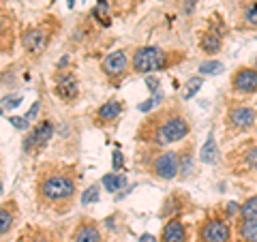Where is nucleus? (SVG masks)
<instances>
[{
    "label": "nucleus",
    "instance_id": "obj_5",
    "mask_svg": "<svg viewBox=\"0 0 257 242\" xmlns=\"http://www.w3.org/2000/svg\"><path fill=\"white\" fill-rule=\"evenodd\" d=\"M178 169H180V161H178L176 152H161V155H157L155 161H152V172L163 180L176 178Z\"/></svg>",
    "mask_w": 257,
    "mask_h": 242
},
{
    "label": "nucleus",
    "instance_id": "obj_13",
    "mask_svg": "<svg viewBox=\"0 0 257 242\" xmlns=\"http://www.w3.org/2000/svg\"><path fill=\"white\" fill-rule=\"evenodd\" d=\"M163 242H184V225L180 219H174L165 225L163 233H161Z\"/></svg>",
    "mask_w": 257,
    "mask_h": 242
},
{
    "label": "nucleus",
    "instance_id": "obj_2",
    "mask_svg": "<svg viewBox=\"0 0 257 242\" xmlns=\"http://www.w3.org/2000/svg\"><path fill=\"white\" fill-rule=\"evenodd\" d=\"M75 195V180L69 174L52 172L39 180V199L45 204H67Z\"/></svg>",
    "mask_w": 257,
    "mask_h": 242
},
{
    "label": "nucleus",
    "instance_id": "obj_15",
    "mask_svg": "<svg viewBox=\"0 0 257 242\" xmlns=\"http://www.w3.org/2000/svg\"><path fill=\"white\" fill-rule=\"evenodd\" d=\"M240 242H257V219H242L238 223Z\"/></svg>",
    "mask_w": 257,
    "mask_h": 242
},
{
    "label": "nucleus",
    "instance_id": "obj_14",
    "mask_svg": "<svg viewBox=\"0 0 257 242\" xmlns=\"http://www.w3.org/2000/svg\"><path fill=\"white\" fill-rule=\"evenodd\" d=\"M120 111H122V105H120L118 101H107L99 107V111H96V120H99L101 125L111 123V120H116L120 116Z\"/></svg>",
    "mask_w": 257,
    "mask_h": 242
},
{
    "label": "nucleus",
    "instance_id": "obj_3",
    "mask_svg": "<svg viewBox=\"0 0 257 242\" xmlns=\"http://www.w3.org/2000/svg\"><path fill=\"white\" fill-rule=\"evenodd\" d=\"M167 67V52H163L161 47L148 45L140 47L133 54V71L135 73H150V71H159Z\"/></svg>",
    "mask_w": 257,
    "mask_h": 242
},
{
    "label": "nucleus",
    "instance_id": "obj_25",
    "mask_svg": "<svg viewBox=\"0 0 257 242\" xmlns=\"http://www.w3.org/2000/svg\"><path fill=\"white\" fill-rule=\"evenodd\" d=\"M94 201H99V187H96V184L88 187V189L82 193V204H84V206L94 204Z\"/></svg>",
    "mask_w": 257,
    "mask_h": 242
},
{
    "label": "nucleus",
    "instance_id": "obj_28",
    "mask_svg": "<svg viewBox=\"0 0 257 242\" xmlns=\"http://www.w3.org/2000/svg\"><path fill=\"white\" fill-rule=\"evenodd\" d=\"M20 101H22V96H7L3 103H5V107H18Z\"/></svg>",
    "mask_w": 257,
    "mask_h": 242
},
{
    "label": "nucleus",
    "instance_id": "obj_21",
    "mask_svg": "<svg viewBox=\"0 0 257 242\" xmlns=\"http://www.w3.org/2000/svg\"><path fill=\"white\" fill-rule=\"evenodd\" d=\"M107 9H109V7H107V0H99V3H96V7H94V11H92V15L103 24V26H109V22H111Z\"/></svg>",
    "mask_w": 257,
    "mask_h": 242
},
{
    "label": "nucleus",
    "instance_id": "obj_37",
    "mask_svg": "<svg viewBox=\"0 0 257 242\" xmlns=\"http://www.w3.org/2000/svg\"><path fill=\"white\" fill-rule=\"evenodd\" d=\"M67 3H69V7H73V5H75V0H67Z\"/></svg>",
    "mask_w": 257,
    "mask_h": 242
},
{
    "label": "nucleus",
    "instance_id": "obj_23",
    "mask_svg": "<svg viewBox=\"0 0 257 242\" xmlns=\"http://www.w3.org/2000/svg\"><path fill=\"white\" fill-rule=\"evenodd\" d=\"M242 163H244V167H248V169H253V172H257V144H253V146H248V148L244 150Z\"/></svg>",
    "mask_w": 257,
    "mask_h": 242
},
{
    "label": "nucleus",
    "instance_id": "obj_8",
    "mask_svg": "<svg viewBox=\"0 0 257 242\" xmlns=\"http://www.w3.org/2000/svg\"><path fill=\"white\" fill-rule=\"evenodd\" d=\"M126 67H128V60H126V54L122 50H116V52L107 54L101 62L103 73H105L107 77H111V79L122 77L126 73Z\"/></svg>",
    "mask_w": 257,
    "mask_h": 242
},
{
    "label": "nucleus",
    "instance_id": "obj_11",
    "mask_svg": "<svg viewBox=\"0 0 257 242\" xmlns=\"http://www.w3.org/2000/svg\"><path fill=\"white\" fill-rule=\"evenodd\" d=\"M77 92H79V88H77L75 75L64 73V75H60L58 79H56V94H58L62 101H73L77 96Z\"/></svg>",
    "mask_w": 257,
    "mask_h": 242
},
{
    "label": "nucleus",
    "instance_id": "obj_7",
    "mask_svg": "<svg viewBox=\"0 0 257 242\" xmlns=\"http://www.w3.org/2000/svg\"><path fill=\"white\" fill-rule=\"evenodd\" d=\"M47 41H50V30L43 28V26H37V28H28L26 32H24L22 37V45L24 50H26L28 54H39L45 50Z\"/></svg>",
    "mask_w": 257,
    "mask_h": 242
},
{
    "label": "nucleus",
    "instance_id": "obj_4",
    "mask_svg": "<svg viewBox=\"0 0 257 242\" xmlns=\"http://www.w3.org/2000/svg\"><path fill=\"white\" fill-rule=\"evenodd\" d=\"M231 231L223 219H208L199 227V242H229Z\"/></svg>",
    "mask_w": 257,
    "mask_h": 242
},
{
    "label": "nucleus",
    "instance_id": "obj_33",
    "mask_svg": "<svg viewBox=\"0 0 257 242\" xmlns=\"http://www.w3.org/2000/svg\"><path fill=\"white\" fill-rule=\"evenodd\" d=\"M120 167H122V155L114 152V169H120Z\"/></svg>",
    "mask_w": 257,
    "mask_h": 242
},
{
    "label": "nucleus",
    "instance_id": "obj_16",
    "mask_svg": "<svg viewBox=\"0 0 257 242\" xmlns=\"http://www.w3.org/2000/svg\"><path fill=\"white\" fill-rule=\"evenodd\" d=\"M15 223V204H3L0 206V236H5L7 231L13 227Z\"/></svg>",
    "mask_w": 257,
    "mask_h": 242
},
{
    "label": "nucleus",
    "instance_id": "obj_19",
    "mask_svg": "<svg viewBox=\"0 0 257 242\" xmlns=\"http://www.w3.org/2000/svg\"><path fill=\"white\" fill-rule=\"evenodd\" d=\"M124 184H126V176H122V174H107L105 178H103V187H105L109 193L120 191Z\"/></svg>",
    "mask_w": 257,
    "mask_h": 242
},
{
    "label": "nucleus",
    "instance_id": "obj_17",
    "mask_svg": "<svg viewBox=\"0 0 257 242\" xmlns=\"http://www.w3.org/2000/svg\"><path fill=\"white\" fill-rule=\"evenodd\" d=\"M216 155H219V150H216L214 133H210L208 135V140H206V144H204V148L199 150V161H202V163H214Z\"/></svg>",
    "mask_w": 257,
    "mask_h": 242
},
{
    "label": "nucleus",
    "instance_id": "obj_29",
    "mask_svg": "<svg viewBox=\"0 0 257 242\" xmlns=\"http://www.w3.org/2000/svg\"><path fill=\"white\" fill-rule=\"evenodd\" d=\"M146 86L150 88V92H157V88H159V79H157V77H152V75H148V77H146Z\"/></svg>",
    "mask_w": 257,
    "mask_h": 242
},
{
    "label": "nucleus",
    "instance_id": "obj_1",
    "mask_svg": "<svg viewBox=\"0 0 257 242\" xmlns=\"http://www.w3.org/2000/svg\"><path fill=\"white\" fill-rule=\"evenodd\" d=\"M150 137L152 142L157 144H174V142H180L184 140V137L189 135V120L184 118L182 114H178V111H172V114H159L150 120Z\"/></svg>",
    "mask_w": 257,
    "mask_h": 242
},
{
    "label": "nucleus",
    "instance_id": "obj_31",
    "mask_svg": "<svg viewBox=\"0 0 257 242\" xmlns=\"http://www.w3.org/2000/svg\"><path fill=\"white\" fill-rule=\"evenodd\" d=\"M37 111H39V103H35V105H32V107H30V111H28V114H26V116H24V118H26V120H28V125H30V120H32V118H35V116H37Z\"/></svg>",
    "mask_w": 257,
    "mask_h": 242
},
{
    "label": "nucleus",
    "instance_id": "obj_18",
    "mask_svg": "<svg viewBox=\"0 0 257 242\" xmlns=\"http://www.w3.org/2000/svg\"><path fill=\"white\" fill-rule=\"evenodd\" d=\"M199 45H202V50L206 54H216L221 50V37L219 32H206V35L202 37V41H199Z\"/></svg>",
    "mask_w": 257,
    "mask_h": 242
},
{
    "label": "nucleus",
    "instance_id": "obj_6",
    "mask_svg": "<svg viewBox=\"0 0 257 242\" xmlns=\"http://www.w3.org/2000/svg\"><path fill=\"white\" fill-rule=\"evenodd\" d=\"M52 135H54V125L50 120H41V123L28 133L26 142H24V152H30L35 148H43L45 144L52 140Z\"/></svg>",
    "mask_w": 257,
    "mask_h": 242
},
{
    "label": "nucleus",
    "instance_id": "obj_35",
    "mask_svg": "<svg viewBox=\"0 0 257 242\" xmlns=\"http://www.w3.org/2000/svg\"><path fill=\"white\" fill-rule=\"evenodd\" d=\"M30 242H52L50 238H45V236H37V238H32Z\"/></svg>",
    "mask_w": 257,
    "mask_h": 242
},
{
    "label": "nucleus",
    "instance_id": "obj_12",
    "mask_svg": "<svg viewBox=\"0 0 257 242\" xmlns=\"http://www.w3.org/2000/svg\"><path fill=\"white\" fill-rule=\"evenodd\" d=\"M73 242H101V233L94 221H82L73 233Z\"/></svg>",
    "mask_w": 257,
    "mask_h": 242
},
{
    "label": "nucleus",
    "instance_id": "obj_9",
    "mask_svg": "<svg viewBox=\"0 0 257 242\" xmlns=\"http://www.w3.org/2000/svg\"><path fill=\"white\" fill-rule=\"evenodd\" d=\"M227 120L229 125L238 129V131H244V129H251L257 120V114L253 107H246V105H236L227 111Z\"/></svg>",
    "mask_w": 257,
    "mask_h": 242
},
{
    "label": "nucleus",
    "instance_id": "obj_26",
    "mask_svg": "<svg viewBox=\"0 0 257 242\" xmlns=\"http://www.w3.org/2000/svg\"><path fill=\"white\" fill-rule=\"evenodd\" d=\"M244 20H246L248 26H257V3H253V5L246 9Z\"/></svg>",
    "mask_w": 257,
    "mask_h": 242
},
{
    "label": "nucleus",
    "instance_id": "obj_38",
    "mask_svg": "<svg viewBox=\"0 0 257 242\" xmlns=\"http://www.w3.org/2000/svg\"><path fill=\"white\" fill-rule=\"evenodd\" d=\"M0 111H3V109H0Z\"/></svg>",
    "mask_w": 257,
    "mask_h": 242
},
{
    "label": "nucleus",
    "instance_id": "obj_34",
    "mask_svg": "<svg viewBox=\"0 0 257 242\" xmlns=\"http://www.w3.org/2000/svg\"><path fill=\"white\" fill-rule=\"evenodd\" d=\"M140 242H155V238H152L150 233H144V236L140 238Z\"/></svg>",
    "mask_w": 257,
    "mask_h": 242
},
{
    "label": "nucleus",
    "instance_id": "obj_36",
    "mask_svg": "<svg viewBox=\"0 0 257 242\" xmlns=\"http://www.w3.org/2000/svg\"><path fill=\"white\" fill-rule=\"evenodd\" d=\"M191 9H193V0H187V5H184V11H187V13H189Z\"/></svg>",
    "mask_w": 257,
    "mask_h": 242
},
{
    "label": "nucleus",
    "instance_id": "obj_10",
    "mask_svg": "<svg viewBox=\"0 0 257 242\" xmlns=\"http://www.w3.org/2000/svg\"><path fill=\"white\" fill-rule=\"evenodd\" d=\"M231 86L238 92H257V69H238L234 79H231Z\"/></svg>",
    "mask_w": 257,
    "mask_h": 242
},
{
    "label": "nucleus",
    "instance_id": "obj_32",
    "mask_svg": "<svg viewBox=\"0 0 257 242\" xmlns=\"http://www.w3.org/2000/svg\"><path fill=\"white\" fill-rule=\"evenodd\" d=\"M225 212H227L229 216H234L236 212H240V206H238V204H234V201H231V204H227V210H225Z\"/></svg>",
    "mask_w": 257,
    "mask_h": 242
},
{
    "label": "nucleus",
    "instance_id": "obj_20",
    "mask_svg": "<svg viewBox=\"0 0 257 242\" xmlns=\"http://www.w3.org/2000/svg\"><path fill=\"white\" fill-rule=\"evenodd\" d=\"M202 84H204V79L202 77H191L187 84H184V88H182V99L184 101H189V99H193V96L197 94V90L202 88Z\"/></svg>",
    "mask_w": 257,
    "mask_h": 242
},
{
    "label": "nucleus",
    "instance_id": "obj_27",
    "mask_svg": "<svg viewBox=\"0 0 257 242\" xmlns=\"http://www.w3.org/2000/svg\"><path fill=\"white\" fill-rule=\"evenodd\" d=\"M161 101H163V94H157L155 99H150V101H146V103H142V105H140V111H150V109L155 107L157 103H161Z\"/></svg>",
    "mask_w": 257,
    "mask_h": 242
},
{
    "label": "nucleus",
    "instance_id": "obj_30",
    "mask_svg": "<svg viewBox=\"0 0 257 242\" xmlns=\"http://www.w3.org/2000/svg\"><path fill=\"white\" fill-rule=\"evenodd\" d=\"M11 123L15 129H26L28 127V120L26 118H11Z\"/></svg>",
    "mask_w": 257,
    "mask_h": 242
},
{
    "label": "nucleus",
    "instance_id": "obj_24",
    "mask_svg": "<svg viewBox=\"0 0 257 242\" xmlns=\"http://www.w3.org/2000/svg\"><path fill=\"white\" fill-rule=\"evenodd\" d=\"M221 71H223V64L219 60H208L199 64V73H204V75H219Z\"/></svg>",
    "mask_w": 257,
    "mask_h": 242
},
{
    "label": "nucleus",
    "instance_id": "obj_22",
    "mask_svg": "<svg viewBox=\"0 0 257 242\" xmlns=\"http://www.w3.org/2000/svg\"><path fill=\"white\" fill-rule=\"evenodd\" d=\"M240 214L242 219H257V195L248 197L242 206H240Z\"/></svg>",
    "mask_w": 257,
    "mask_h": 242
}]
</instances>
